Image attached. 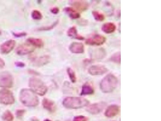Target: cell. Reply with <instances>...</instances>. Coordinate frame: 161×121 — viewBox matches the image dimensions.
Wrapping results in <instances>:
<instances>
[{"instance_id": "cell-1", "label": "cell", "mask_w": 161, "mask_h": 121, "mask_svg": "<svg viewBox=\"0 0 161 121\" xmlns=\"http://www.w3.org/2000/svg\"><path fill=\"white\" fill-rule=\"evenodd\" d=\"M20 101L25 106L35 107L38 105V98L33 91L29 89H23L20 93Z\"/></svg>"}, {"instance_id": "cell-2", "label": "cell", "mask_w": 161, "mask_h": 121, "mask_svg": "<svg viewBox=\"0 0 161 121\" xmlns=\"http://www.w3.org/2000/svg\"><path fill=\"white\" fill-rule=\"evenodd\" d=\"M118 84V80L115 76L111 73L105 76L101 81L100 88L105 93H109L114 91Z\"/></svg>"}, {"instance_id": "cell-3", "label": "cell", "mask_w": 161, "mask_h": 121, "mask_svg": "<svg viewBox=\"0 0 161 121\" xmlns=\"http://www.w3.org/2000/svg\"><path fill=\"white\" fill-rule=\"evenodd\" d=\"M63 105L70 109H78L87 106L89 101L87 99L81 97H68L63 100Z\"/></svg>"}, {"instance_id": "cell-4", "label": "cell", "mask_w": 161, "mask_h": 121, "mask_svg": "<svg viewBox=\"0 0 161 121\" xmlns=\"http://www.w3.org/2000/svg\"><path fill=\"white\" fill-rule=\"evenodd\" d=\"M29 85L31 90L40 96L44 95L48 91V88L44 83L37 77H31L29 80Z\"/></svg>"}, {"instance_id": "cell-5", "label": "cell", "mask_w": 161, "mask_h": 121, "mask_svg": "<svg viewBox=\"0 0 161 121\" xmlns=\"http://www.w3.org/2000/svg\"><path fill=\"white\" fill-rule=\"evenodd\" d=\"M15 100L13 93L7 89H2L0 90V103L9 105L13 104Z\"/></svg>"}, {"instance_id": "cell-6", "label": "cell", "mask_w": 161, "mask_h": 121, "mask_svg": "<svg viewBox=\"0 0 161 121\" xmlns=\"http://www.w3.org/2000/svg\"><path fill=\"white\" fill-rule=\"evenodd\" d=\"M13 85V78L10 73L7 72L0 73V87L10 88Z\"/></svg>"}, {"instance_id": "cell-7", "label": "cell", "mask_w": 161, "mask_h": 121, "mask_svg": "<svg viewBox=\"0 0 161 121\" xmlns=\"http://www.w3.org/2000/svg\"><path fill=\"white\" fill-rule=\"evenodd\" d=\"M105 40L106 38L105 36L96 34L87 39L86 43L90 45L100 46L104 44Z\"/></svg>"}, {"instance_id": "cell-8", "label": "cell", "mask_w": 161, "mask_h": 121, "mask_svg": "<svg viewBox=\"0 0 161 121\" xmlns=\"http://www.w3.org/2000/svg\"><path fill=\"white\" fill-rule=\"evenodd\" d=\"M34 50V48L32 45L28 43H25L18 46L16 49V52L19 55H24L31 54Z\"/></svg>"}, {"instance_id": "cell-9", "label": "cell", "mask_w": 161, "mask_h": 121, "mask_svg": "<svg viewBox=\"0 0 161 121\" xmlns=\"http://www.w3.org/2000/svg\"><path fill=\"white\" fill-rule=\"evenodd\" d=\"M106 105L105 102L97 103L89 105L86 110L89 113L92 115H97L101 112Z\"/></svg>"}, {"instance_id": "cell-10", "label": "cell", "mask_w": 161, "mask_h": 121, "mask_svg": "<svg viewBox=\"0 0 161 121\" xmlns=\"http://www.w3.org/2000/svg\"><path fill=\"white\" fill-rule=\"evenodd\" d=\"M108 71L105 66L101 65H93L88 69V72L92 76L102 75Z\"/></svg>"}, {"instance_id": "cell-11", "label": "cell", "mask_w": 161, "mask_h": 121, "mask_svg": "<svg viewBox=\"0 0 161 121\" xmlns=\"http://www.w3.org/2000/svg\"><path fill=\"white\" fill-rule=\"evenodd\" d=\"M16 42L13 40L7 41L0 46V51L3 54H7L11 52L14 48Z\"/></svg>"}, {"instance_id": "cell-12", "label": "cell", "mask_w": 161, "mask_h": 121, "mask_svg": "<svg viewBox=\"0 0 161 121\" xmlns=\"http://www.w3.org/2000/svg\"><path fill=\"white\" fill-rule=\"evenodd\" d=\"M120 107L116 105H112L106 109L105 115L106 117L112 118L116 116L120 112Z\"/></svg>"}, {"instance_id": "cell-13", "label": "cell", "mask_w": 161, "mask_h": 121, "mask_svg": "<svg viewBox=\"0 0 161 121\" xmlns=\"http://www.w3.org/2000/svg\"><path fill=\"white\" fill-rule=\"evenodd\" d=\"M70 51L73 54H82L84 52V46L82 43L74 42L69 47Z\"/></svg>"}, {"instance_id": "cell-14", "label": "cell", "mask_w": 161, "mask_h": 121, "mask_svg": "<svg viewBox=\"0 0 161 121\" xmlns=\"http://www.w3.org/2000/svg\"><path fill=\"white\" fill-rule=\"evenodd\" d=\"M70 3L74 7L81 11H84L88 8L89 5L86 1H71Z\"/></svg>"}, {"instance_id": "cell-15", "label": "cell", "mask_w": 161, "mask_h": 121, "mask_svg": "<svg viewBox=\"0 0 161 121\" xmlns=\"http://www.w3.org/2000/svg\"><path fill=\"white\" fill-rule=\"evenodd\" d=\"M116 29V25L112 22L105 23L101 27V30L103 32L108 34L113 33L115 31Z\"/></svg>"}, {"instance_id": "cell-16", "label": "cell", "mask_w": 161, "mask_h": 121, "mask_svg": "<svg viewBox=\"0 0 161 121\" xmlns=\"http://www.w3.org/2000/svg\"><path fill=\"white\" fill-rule=\"evenodd\" d=\"M42 105L44 109L51 112H53L56 109L55 103L48 99H43Z\"/></svg>"}, {"instance_id": "cell-17", "label": "cell", "mask_w": 161, "mask_h": 121, "mask_svg": "<svg viewBox=\"0 0 161 121\" xmlns=\"http://www.w3.org/2000/svg\"><path fill=\"white\" fill-rule=\"evenodd\" d=\"M94 92L92 86L88 83H86L83 86L80 95L82 96L90 95H93Z\"/></svg>"}, {"instance_id": "cell-18", "label": "cell", "mask_w": 161, "mask_h": 121, "mask_svg": "<svg viewBox=\"0 0 161 121\" xmlns=\"http://www.w3.org/2000/svg\"><path fill=\"white\" fill-rule=\"evenodd\" d=\"M68 36L74 39L79 40H83L84 38L78 33V31L75 27L73 26L68 30L67 32Z\"/></svg>"}, {"instance_id": "cell-19", "label": "cell", "mask_w": 161, "mask_h": 121, "mask_svg": "<svg viewBox=\"0 0 161 121\" xmlns=\"http://www.w3.org/2000/svg\"><path fill=\"white\" fill-rule=\"evenodd\" d=\"M27 41L34 47H38V48H41L43 47L44 45V42L42 39H37V38H28L27 40Z\"/></svg>"}, {"instance_id": "cell-20", "label": "cell", "mask_w": 161, "mask_h": 121, "mask_svg": "<svg viewBox=\"0 0 161 121\" xmlns=\"http://www.w3.org/2000/svg\"><path fill=\"white\" fill-rule=\"evenodd\" d=\"M64 11L71 19H76L80 17L79 13L74 8L70 7H66L64 9Z\"/></svg>"}, {"instance_id": "cell-21", "label": "cell", "mask_w": 161, "mask_h": 121, "mask_svg": "<svg viewBox=\"0 0 161 121\" xmlns=\"http://www.w3.org/2000/svg\"><path fill=\"white\" fill-rule=\"evenodd\" d=\"M49 60V57L48 56H44L34 59L33 63L37 66H42L48 63Z\"/></svg>"}, {"instance_id": "cell-22", "label": "cell", "mask_w": 161, "mask_h": 121, "mask_svg": "<svg viewBox=\"0 0 161 121\" xmlns=\"http://www.w3.org/2000/svg\"><path fill=\"white\" fill-rule=\"evenodd\" d=\"M93 17L97 21H102L105 20V16L103 14L98 11H94L92 12Z\"/></svg>"}, {"instance_id": "cell-23", "label": "cell", "mask_w": 161, "mask_h": 121, "mask_svg": "<svg viewBox=\"0 0 161 121\" xmlns=\"http://www.w3.org/2000/svg\"><path fill=\"white\" fill-rule=\"evenodd\" d=\"M94 55L95 58L96 59H100L101 58H103L105 55V51L103 49H99L95 51Z\"/></svg>"}, {"instance_id": "cell-24", "label": "cell", "mask_w": 161, "mask_h": 121, "mask_svg": "<svg viewBox=\"0 0 161 121\" xmlns=\"http://www.w3.org/2000/svg\"><path fill=\"white\" fill-rule=\"evenodd\" d=\"M4 120L6 121H12L14 119L13 114L9 111H7L4 113L2 116Z\"/></svg>"}, {"instance_id": "cell-25", "label": "cell", "mask_w": 161, "mask_h": 121, "mask_svg": "<svg viewBox=\"0 0 161 121\" xmlns=\"http://www.w3.org/2000/svg\"><path fill=\"white\" fill-rule=\"evenodd\" d=\"M110 60L115 63L120 64L121 62L120 53L119 52L115 53L111 57Z\"/></svg>"}, {"instance_id": "cell-26", "label": "cell", "mask_w": 161, "mask_h": 121, "mask_svg": "<svg viewBox=\"0 0 161 121\" xmlns=\"http://www.w3.org/2000/svg\"><path fill=\"white\" fill-rule=\"evenodd\" d=\"M67 72L69 77L70 80L72 83H75L76 81V77L75 74V72L71 68H68L67 69Z\"/></svg>"}, {"instance_id": "cell-27", "label": "cell", "mask_w": 161, "mask_h": 121, "mask_svg": "<svg viewBox=\"0 0 161 121\" xmlns=\"http://www.w3.org/2000/svg\"><path fill=\"white\" fill-rule=\"evenodd\" d=\"M31 16H32V18L34 20H40L42 18V15L41 12L37 10L33 11Z\"/></svg>"}, {"instance_id": "cell-28", "label": "cell", "mask_w": 161, "mask_h": 121, "mask_svg": "<svg viewBox=\"0 0 161 121\" xmlns=\"http://www.w3.org/2000/svg\"><path fill=\"white\" fill-rule=\"evenodd\" d=\"M58 23H59V21L57 20V21H55V22H54L53 24H52L51 26H48L41 27V28H38V30L39 31L50 30L53 29V28L57 25Z\"/></svg>"}, {"instance_id": "cell-29", "label": "cell", "mask_w": 161, "mask_h": 121, "mask_svg": "<svg viewBox=\"0 0 161 121\" xmlns=\"http://www.w3.org/2000/svg\"><path fill=\"white\" fill-rule=\"evenodd\" d=\"M88 119L86 116L79 115L74 118L73 121H88Z\"/></svg>"}, {"instance_id": "cell-30", "label": "cell", "mask_w": 161, "mask_h": 121, "mask_svg": "<svg viewBox=\"0 0 161 121\" xmlns=\"http://www.w3.org/2000/svg\"><path fill=\"white\" fill-rule=\"evenodd\" d=\"M13 35L16 38H21L25 36L27 34L25 32H20V33H13Z\"/></svg>"}, {"instance_id": "cell-31", "label": "cell", "mask_w": 161, "mask_h": 121, "mask_svg": "<svg viewBox=\"0 0 161 121\" xmlns=\"http://www.w3.org/2000/svg\"><path fill=\"white\" fill-rule=\"evenodd\" d=\"M51 11L53 14H57L59 13V8L57 7H53L51 9Z\"/></svg>"}, {"instance_id": "cell-32", "label": "cell", "mask_w": 161, "mask_h": 121, "mask_svg": "<svg viewBox=\"0 0 161 121\" xmlns=\"http://www.w3.org/2000/svg\"><path fill=\"white\" fill-rule=\"evenodd\" d=\"M15 64L16 66L17 67H23L25 66V63L22 62H16Z\"/></svg>"}, {"instance_id": "cell-33", "label": "cell", "mask_w": 161, "mask_h": 121, "mask_svg": "<svg viewBox=\"0 0 161 121\" xmlns=\"http://www.w3.org/2000/svg\"><path fill=\"white\" fill-rule=\"evenodd\" d=\"M5 66V62L3 60L0 58V69L2 68Z\"/></svg>"}, {"instance_id": "cell-34", "label": "cell", "mask_w": 161, "mask_h": 121, "mask_svg": "<svg viewBox=\"0 0 161 121\" xmlns=\"http://www.w3.org/2000/svg\"><path fill=\"white\" fill-rule=\"evenodd\" d=\"M44 121H52L50 120H49V119H46V120H44Z\"/></svg>"}, {"instance_id": "cell-35", "label": "cell", "mask_w": 161, "mask_h": 121, "mask_svg": "<svg viewBox=\"0 0 161 121\" xmlns=\"http://www.w3.org/2000/svg\"><path fill=\"white\" fill-rule=\"evenodd\" d=\"M1 31H0V35H1Z\"/></svg>"}]
</instances>
